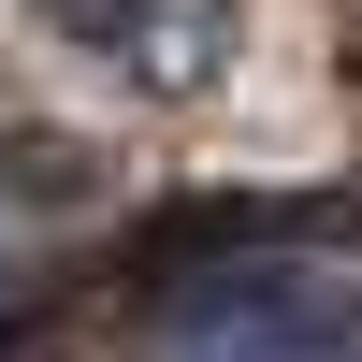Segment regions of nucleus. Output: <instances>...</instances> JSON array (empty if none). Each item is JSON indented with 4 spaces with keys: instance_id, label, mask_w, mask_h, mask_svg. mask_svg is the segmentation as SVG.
<instances>
[{
    "instance_id": "3",
    "label": "nucleus",
    "mask_w": 362,
    "mask_h": 362,
    "mask_svg": "<svg viewBox=\"0 0 362 362\" xmlns=\"http://www.w3.org/2000/svg\"><path fill=\"white\" fill-rule=\"evenodd\" d=\"M0 319H15V276H0Z\"/></svg>"
},
{
    "instance_id": "2",
    "label": "nucleus",
    "mask_w": 362,
    "mask_h": 362,
    "mask_svg": "<svg viewBox=\"0 0 362 362\" xmlns=\"http://www.w3.org/2000/svg\"><path fill=\"white\" fill-rule=\"evenodd\" d=\"M44 15L73 29L87 58H116L131 87H160V102L218 87L232 44H247V0H44Z\"/></svg>"
},
{
    "instance_id": "1",
    "label": "nucleus",
    "mask_w": 362,
    "mask_h": 362,
    "mask_svg": "<svg viewBox=\"0 0 362 362\" xmlns=\"http://www.w3.org/2000/svg\"><path fill=\"white\" fill-rule=\"evenodd\" d=\"M174 362H362V247L334 232H232L160 305Z\"/></svg>"
}]
</instances>
